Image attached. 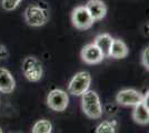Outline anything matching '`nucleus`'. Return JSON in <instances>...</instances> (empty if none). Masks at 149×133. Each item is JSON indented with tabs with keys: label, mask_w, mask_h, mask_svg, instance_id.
<instances>
[{
	"label": "nucleus",
	"mask_w": 149,
	"mask_h": 133,
	"mask_svg": "<svg viewBox=\"0 0 149 133\" xmlns=\"http://www.w3.org/2000/svg\"><path fill=\"white\" fill-rule=\"evenodd\" d=\"M69 98L68 94L59 89H55L48 94L47 98V104L50 109H52L54 111L62 112L65 111L68 107Z\"/></svg>",
	"instance_id": "obj_6"
},
{
	"label": "nucleus",
	"mask_w": 149,
	"mask_h": 133,
	"mask_svg": "<svg viewBox=\"0 0 149 133\" xmlns=\"http://www.w3.org/2000/svg\"><path fill=\"white\" fill-rule=\"evenodd\" d=\"M128 53H129L128 48L123 40L120 39L112 40L111 47L109 50V57L115 58V59H124L128 56Z\"/></svg>",
	"instance_id": "obj_11"
},
{
	"label": "nucleus",
	"mask_w": 149,
	"mask_h": 133,
	"mask_svg": "<svg viewBox=\"0 0 149 133\" xmlns=\"http://www.w3.org/2000/svg\"><path fill=\"white\" fill-rule=\"evenodd\" d=\"M132 118L135 122L139 124H148L149 122V109L148 107L143 103L140 102L137 105H135L134 112H132Z\"/></svg>",
	"instance_id": "obj_12"
},
{
	"label": "nucleus",
	"mask_w": 149,
	"mask_h": 133,
	"mask_svg": "<svg viewBox=\"0 0 149 133\" xmlns=\"http://www.w3.org/2000/svg\"><path fill=\"white\" fill-rule=\"evenodd\" d=\"M143 98H145V94H141L136 90L126 89V90H121L120 92H118L116 100L121 105H134L135 107L138 103L143 101Z\"/></svg>",
	"instance_id": "obj_7"
},
{
	"label": "nucleus",
	"mask_w": 149,
	"mask_h": 133,
	"mask_svg": "<svg viewBox=\"0 0 149 133\" xmlns=\"http://www.w3.org/2000/svg\"><path fill=\"white\" fill-rule=\"evenodd\" d=\"M81 58L86 63L96 64L101 62L105 57L96 44L89 43L84 47V49L81 51Z\"/></svg>",
	"instance_id": "obj_8"
},
{
	"label": "nucleus",
	"mask_w": 149,
	"mask_h": 133,
	"mask_svg": "<svg viewBox=\"0 0 149 133\" xmlns=\"http://www.w3.org/2000/svg\"><path fill=\"white\" fill-rule=\"evenodd\" d=\"M71 21H72V25L77 29H80V30L89 29L95 22L85 6H79L74 8L71 14Z\"/></svg>",
	"instance_id": "obj_5"
},
{
	"label": "nucleus",
	"mask_w": 149,
	"mask_h": 133,
	"mask_svg": "<svg viewBox=\"0 0 149 133\" xmlns=\"http://www.w3.org/2000/svg\"><path fill=\"white\" fill-rule=\"evenodd\" d=\"M112 40H113V38L110 34L102 33V34H99L97 38L95 39L93 43L99 48V50L102 52L104 57H109V50H110V47H111Z\"/></svg>",
	"instance_id": "obj_13"
},
{
	"label": "nucleus",
	"mask_w": 149,
	"mask_h": 133,
	"mask_svg": "<svg viewBox=\"0 0 149 133\" xmlns=\"http://www.w3.org/2000/svg\"><path fill=\"white\" fill-rule=\"evenodd\" d=\"M8 56V52H7V49L3 47V45H0V59H3Z\"/></svg>",
	"instance_id": "obj_18"
},
{
	"label": "nucleus",
	"mask_w": 149,
	"mask_h": 133,
	"mask_svg": "<svg viewBox=\"0 0 149 133\" xmlns=\"http://www.w3.org/2000/svg\"><path fill=\"white\" fill-rule=\"evenodd\" d=\"M15 89V80L11 73L5 68H0V92L11 93Z\"/></svg>",
	"instance_id": "obj_10"
},
{
	"label": "nucleus",
	"mask_w": 149,
	"mask_h": 133,
	"mask_svg": "<svg viewBox=\"0 0 149 133\" xmlns=\"http://www.w3.org/2000/svg\"><path fill=\"white\" fill-rule=\"evenodd\" d=\"M20 2H21V0H2V7L5 10L11 11L17 8V6Z\"/></svg>",
	"instance_id": "obj_16"
},
{
	"label": "nucleus",
	"mask_w": 149,
	"mask_h": 133,
	"mask_svg": "<svg viewBox=\"0 0 149 133\" xmlns=\"http://www.w3.org/2000/svg\"><path fill=\"white\" fill-rule=\"evenodd\" d=\"M22 72L25 76L31 81V82H37L42 76V67L41 63L38 61L36 58L27 57L22 62Z\"/></svg>",
	"instance_id": "obj_4"
},
{
	"label": "nucleus",
	"mask_w": 149,
	"mask_h": 133,
	"mask_svg": "<svg viewBox=\"0 0 149 133\" xmlns=\"http://www.w3.org/2000/svg\"><path fill=\"white\" fill-rule=\"evenodd\" d=\"M149 48L147 47L143 52V64L146 69H149Z\"/></svg>",
	"instance_id": "obj_17"
},
{
	"label": "nucleus",
	"mask_w": 149,
	"mask_h": 133,
	"mask_svg": "<svg viewBox=\"0 0 149 133\" xmlns=\"http://www.w3.org/2000/svg\"><path fill=\"white\" fill-rule=\"evenodd\" d=\"M0 133H2V129L1 127H0Z\"/></svg>",
	"instance_id": "obj_19"
},
{
	"label": "nucleus",
	"mask_w": 149,
	"mask_h": 133,
	"mask_svg": "<svg viewBox=\"0 0 149 133\" xmlns=\"http://www.w3.org/2000/svg\"><path fill=\"white\" fill-rule=\"evenodd\" d=\"M85 7L88 10V12L90 13L93 21L101 20L102 18H105L106 13H107L106 5L101 0H89Z\"/></svg>",
	"instance_id": "obj_9"
},
{
	"label": "nucleus",
	"mask_w": 149,
	"mask_h": 133,
	"mask_svg": "<svg viewBox=\"0 0 149 133\" xmlns=\"http://www.w3.org/2000/svg\"><path fill=\"white\" fill-rule=\"evenodd\" d=\"M91 82V76L86 71H81L76 73V76L71 79V81L69 82L68 91L69 93L74 95H81L84 94L90 85Z\"/></svg>",
	"instance_id": "obj_3"
},
{
	"label": "nucleus",
	"mask_w": 149,
	"mask_h": 133,
	"mask_svg": "<svg viewBox=\"0 0 149 133\" xmlns=\"http://www.w3.org/2000/svg\"><path fill=\"white\" fill-rule=\"evenodd\" d=\"M116 127L117 122L116 121H104L101 122L96 129V133H116Z\"/></svg>",
	"instance_id": "obj_15"
},
{
	"label": "nucleus",
	"mask_w": 149,
	"mask_h": 133,
	"mask_svg": "<svg viewBox=\"0 0 149 133\" xmlns=\"http://www.w3.org/2000/svg\"><path fill=\"white\" fill-rule=\"evenodd\" d=\"M82 110L85 114L90 119H99L102 115V108L100 104L98 94L95 91L87 90L84 94H81Z\"/></svg>",
	"instance_id": "obj_1"
},
{
	"label": "nucleus",
	"mask_w": 149,
	"mask_h": 133,
	"mask_svg": "<svg viewBox=\"0 0 149 133\" xmlns=\"http://www.w3.org/2000/svg\"><path fill=\"white\" fill-rule=\"evenodd\" d=\"M26 22L31 27L44 25L49 19V12L47 6H41V2L30 5L25 11Z\"/></svg>",
	"instance_id": "obj_2"
},
{
	"label": "nucleus",
	"mask_w": 149,
	"mask_h": 133,
	"mask_svg": "<svg viewBox=\"0 0 149 133\" xmlns=\"http://www.w3.org/2000/svg\"><path fill=\"white\" fill-rule=\"evenodd\" d=\"M52 125L49 121L40 120L32 127V133H51Z\"/></svg>",
	"instance_id": "obj_14"
}]
</instances>
